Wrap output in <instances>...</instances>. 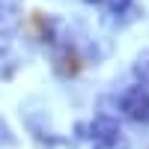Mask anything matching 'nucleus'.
I'll use <instances>...</instances> for the list:
<instances>
[{
	"instance_id": "7ed1b4c3",
	"label": "nucleus",
	"mask_w": 149,
	"mask_h": 149,
	"mask_svg": "<svg viewBox=\"0 0 149 149\" xmlns=\"http://www.w3.org/2000/svg\"><path fill=\"white\" fill-rule=\"evenodd\" d=\"M24 0H0V39H9L21 30Z\"/></svg>"
},
{
	"instance_id": "423d86ee",
	"label": "nucleus",
	"mask_w": 149,
	"mask_h": 149,
	"mask_svg": "<svg viewBox=\"0 0 149 149\" xmlns=\"http://www.w3.org/2000/svg\"><path fill=\"white\" fill-rule=\"evenodd\" d=\"M134 78H137V84L149 86V51H143L137 60H134Z\"/></svg>"
},
{
	"instance_id": "f03ea898",
	"label": "nucleus",
	"mask_w": 149,
	"mask_h": 149,
	"mask_svg": "<svg viewBox=\"0 0 149 149\" xmlns=\"http://www.w3.org/2000/svg\"><path fill=\"white\" fill-rule=\"evenodd\" d=\"M119 110L122 116H128L131 122H140V125H149V86L137 84L125 90L119 95Z\"/></svg>"
},
{
	"instance_id": "f257e3e1",
	"label": "nucleus",
	"mask_w": 149,
	"mask_h": 149,
	"mask_svg": "<svg viewBox=\"0 0 149 149\" xmlns=\"http://www.w3.org/2000/svg\"><path fill=\"white\" fill-rule=\"evenodd\" d=\"M86 137L93 140V149H128V137L122 134L119 122L110 116H95L86 125Z\"/></svg>"
},
{
	"instance_id": "0eeeda50",
	"label": "nucleus",
	"mask_w": 149,
	"mask_h": 149,
	"mask_svg": "<svg viewBox=\"0 0 149 149\" xmlns=\"http://www.w3.org/2000/svg\"><path fill=\"white\" fill-rule=\"evenodd\" d=\"M84 3H90V6H102V0H84Z\"/></svg>"
},
{
	"instance_id": "20e7f679",
	"label": "nucleus",
	"mask_w": 149,
	"mask_h": 149,
	"mask_svg": "<svg viewBox=\"0 0 149 149\" xmlns=\"http://www.w3.org/2000/svg\"><path fill=\"white\" fill-rule=\"evenodd\" d=\"M102 9L107 12L110 18H131L134 12V0H102Z\"/></svg>"
},
{
	"instance_id": "39448f33",
	"label": "nucleus",
	"mask_w": 149,
	"mask_h": 149,
	"mask_svg": "<svg viewBox=\"0 0 149 149\" xmlns=\"http://www.w3.org/2000/svg\"><path fill=\"white\" fill-rule=\"evenodd\" d=\"M18 66H21L18 57L12 54L6 45H0V78H12V74L18 72Z\"/></svg>"
}]
</instances>
